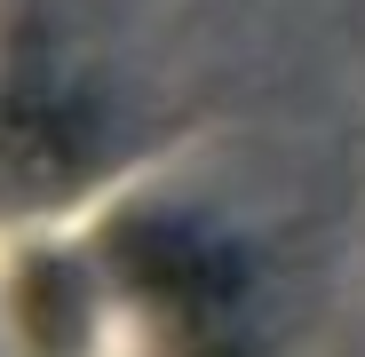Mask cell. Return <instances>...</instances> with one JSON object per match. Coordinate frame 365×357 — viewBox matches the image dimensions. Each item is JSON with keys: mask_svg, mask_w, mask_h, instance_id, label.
Segmentation results:
<instances>
[{"mask_svg": "<svg viewBox=\"0 0 365 357\" xmlns=\"http://www.w3.org/2000/svg\"><path fill=\"white\" fill-rule=\"evenodd\" d=\"M111 262L128 270L151 302H215V294L230 286V254L215 247L207 230L191 222H159V214H128L111 230Z\"/></svg>", "mask_w": 365, "mask_h": 357, "instance_id": "1", "label": "cell"}, {"mask_svg": "<svg viewBox=\"0 0 365 357\" xmlns=\"http://www.w3.org/2000/svg\"><path fill=\"white\" fill-rule=\"evenodd\" d=\"M16 318L40 341V357H72L80 333H88V286H80V270L72 262H32L24 286H16Z\"/></svg>", "mask_w": 365, "mask_h": 357, "instance_id": "2", "label": "cell"}]
</instances>
